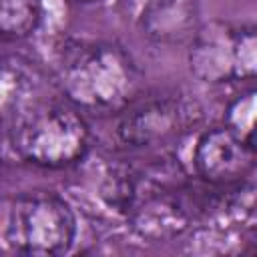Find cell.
Instances as JSON below:
<instances>
[{
    "label": "cell",
    "instance_id": "9c48e42d",
    "mask_svg": "<svg viewBox=\"0 0 257 257\" xmlns=\"http://www.w3.org/2000/svg\"><path fill=\"white\" fill-rule=\"evenodd\" d=\"M40 20V0H0V38H26L38 28Z\"/></svg>",
    "mask_w": 257,
    "mask_h": 257
},
{
    "label": "cell",
    "instance_id": "8992f818",
    "mask_svg": "<svg viewBox=\"0 0 257 257\" xmlns=\"http://www.w3.org/2000/svg\"><path fill=\"white\" fill-rule=\"evenodd\" d=\"M197 175L213 187L243 183L255 169V145L243 141L229 126H213L201 133L193 151Z\"/></svg>",
    "mask_w": 257,
    "mask_h": 257
},
{
    "label": "cell",
    "instance_id": "8fae6325",
    "mask_svg": "<svg viewBox=\"0 0 257 257\" xmlns=\"http://www.w3.org/2000/svg\"><path fill=\"white\" fill-rule=\"evenodd\" d=\"M72 2H78V4H90V2H98V0H72Z\"/></svg>",
    "mask_w": 257,
    "mask_h": 257
},
{
    "label": "cell",
    "instance_id": "ba28073f",
    "mask_svg": "<svg viewBox=\"0 0 257 257\" xmlns=\"http://www.w3.org/2000/svg\"><path fill=\"white\" fill-rule=\"evenodd\" d=\"M201 24L199 0H147L139 12V30L155 44H189Z\"/></svg>",
    "mask_w": 257,
    "mask_h": 257
},
{
    "label": "cell",
    "instance_id": "3957f363",
    "mask_svg": "<svg viewBox=\"0 0 257 257\" xmlns=\"http://www.w3.org/2000/svg\"><path fill=\"white\" fill-rule=\"evenodd\" d=\"M76 219L70 205L54 193L30 191L6 207L4 243L22 255H62L72 247Z\"/></svg>",
    "mask_w": 257,
    "mask_h": 257
},
{
    "label": "cell",
    "instance_id": "52a82bcc",
    "mask_svg": "<svg viewBox=\"0 0 257 257\" xmlns=\"http://www.w3.org/2000/svg\"><path fill=\"white\" fill-rule=\"evenodd\" d=\"M44 72L22 54L0 56V131L8 133L44 100Z\"/></svg>",
    "mask_w": 257,
    "mask_h": 257
},
{
    "label": "cell",
    "instance_id": "5b68a950",
    "mask_svg": "<svg viewBox=\"0 0 257 257\" xmlns=\"http://www.w3.org/2000/svg\"><path fill=\"white\" fill-rule=\"evenodd\" d=\"M116 139L126 149H151L185 135L197 118L195 106L179 94L133 100L118 112Z\"/></svg>",
    "mask_w": 257,
    "mask_h": 257
},
{
    "label": "cell",
    "instance_id": "7a4b0ae2",
    "mask_svg": "<svg viewBox=\"0 0 257 257\" xmlns=\"http://www.w3.org/2000/svg\"><path fill=\"white\" fill-rule=\"evenodd\" d=\"M8 141L24 163L66 169L88 153L90 131L74 104L44 98L8 133Z\"/></svg>",
    "mask_w": 257,
    "mask_h": 257
},
{
    "label": "cell",
    "instance_id": "30bf717a",
    "mask_svg": "<svg viewBox=\"0 0 257 257\" xmlns=\"http://www.w3.org/2000/svg\"><path fill=\"white\" fill-rule=\"evenodd\" d=\"M253 124H255V90L249 88L247 92H241L229 102L225 112V126H229L243 141L255 145Z\"/></svg>",
    "mask_w": 257,
    "mask_h": 257
},
{
    "label": "cell",
    "instance_id": "277c9868",
    "mask_svg": "<svg viewBox=\"0 0 257 257\" xmlns=\"http://www.w3.org/2000/svg\"><path fill=\"white\" fill-rule=\"evenodd\" d=\"M189 68L201 82L225 84L253 80L257 70V34L253 24L211 20L189 40Z\"/></svg>",
    "mask_w": 257,
    "mask_h": 257
},
{
    "label": "cell",
    "instance_id": "6da1fadb",
    "mask_svg": "<svg viewBox=\"0 0 257 257\" xmlns=\"http://www.w3.org/2000/svg\"><path fill=\"white\" fill-rule=\"evenodd\" d=\"M56 82L78 110L118 114L141 96L143 72L116 42L70 40L56 56Z\"/></svg>",
    "mask_w": 257,
    "mask_h": 257
}]
</instances>
